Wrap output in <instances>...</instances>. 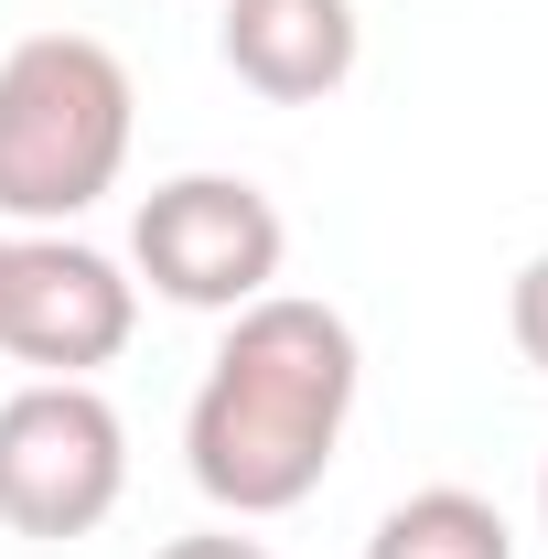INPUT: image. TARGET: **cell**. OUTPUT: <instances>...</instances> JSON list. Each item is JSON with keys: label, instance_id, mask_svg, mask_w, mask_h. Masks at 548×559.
<instances>
[{"label": "cell", "instance_id": "cell-5", "mask_svg": "<svg viewBox=\"0 0 548 559\" xmlns=\"http://www.w3.org/2000/svg\"><path fill=\"white\" fill-rule=\"evenodd\" d=\"M140 334V280L86 248L65 226H22L0 237V355H22L33 377H97Z\"/></svg>", "mask_w": 548, "mask_h": 559}, {"label": "cell", "instance_id": "cell-4", "mask_svg": "<svg viewBox=\"0 0 548 559\" xmlns=\"http://www.w3.org/2000/svg\"><path fill=\"white\" fill-rule=\"evenodd\" d=\"M279 259H290V226L248 173H172L130 215V270L172 312H248L279 290Z\"/></svg>", "mask_w": 548, "mask_h": 559}, {"label": "cell", "instance_id": "cell-7", "mask_svg": "<svg viewBox=\"0 0 548 559\" xmlns=\"http://www.w3.org/2000/svg\"><path fill=\"white\" fill-rule=\"evenodd\" d=\"M366 559H516V527L474 485H419V495H398L377 516Z\"/></svg>", "mask_w": 548, "mask_h": 559}, {"label": "cell", "instance_id": "cell-2", "mask_svg": "<svg viewBox=\"0 0 548 559\" xmlns=\"http://www.w3.org/2000/svg\"><path fill=\"white\" fill-rule=\"evenodd\" d=\"M140 130V86L97 33H22L0 55V215L11 226H75L119 194Z\"/></svg>", "mask_w": 548, "mask_h": 559}, {"label": "cell", "instance_id": "cell-3", "mask_svg": "<svg viewBox=\"0 0 548 559\" xmlns=\"http://www.w3.org/2000/svg\"><path fill=\"white\" fill-rule=\"evenodd\" d=\"M130 495V430L97 377H33L0 399V527L11 538H97Z\"/></svg>", "mask_w": 548, "mask_h": 559}, {"label": "cell", "instance_id": "cell-1", "mask_svg": "<svg viewBox=\"0 0 548 559\" xmlns=\"http://www.w3.org/2000/svg\"><path fill=\"white\" fill-rule=\"evenodd\" d=\"M366 388V345L334 301L270 290L248 312H226L205 355V388L183 409V474L226 516H290L312 506L344 452V419Z\"/></svg>", "mask_w": 548, "mask_h": 559}, {"label": "cell", "instance_id": "cell-9", "mask_svg": "<svg viewBox=\"0 0 548 559\" xmlns=\"http://www.w3.org/2000/svg\"><path fill=\"white\" fill-rule=\"evenodd\" d=\"M162 559H270L259 538H237V527H194V538H172Z\"/></svg>", "mask_w": 548, "mask_h": 559}, {"label": "cell", "instance_id": "cell-8", "mask_svg": "<svg viewBox=\"0 0 548 559\" xmlns=\"http://www.w3.org/2000/svg\"><path fill=\"white\" fill-rule=\"evenodd\" d=\"M505 334H516V355L548 377V248L516 270V290H505Z\"/></svg>", "mask_w": 548, "mask_h": 559}, {"label": "cell", "instance_id": "cell-10", "mask_svg": "<svg viewBox=\"0 0 548 559\" xmlns=\"http://www.w3.org/2000/svg\"><path fill=\"white\" fill-rule=\"evenodd\" d=\"M538 527H548V463H538Z\"/></svg>", "mask_w": 548, "mask_h": 559}, {"label": "cell", "instance_id": "cell-6", "mask_svg": "<svg viewBox=\"0 0 548 559\" xmlns=\"http://www.w3.org/2000/svg\"><path fill=\"white\" fill-rule=\"evenodd\" d=\"M215 55L270 108H323L366 55V22H355V0H226Z\"/></svg>", "mask_w": 548, "mask_h": 559}]
</instances>
